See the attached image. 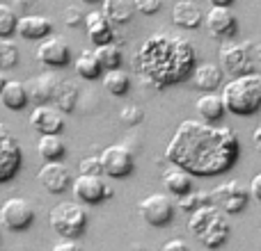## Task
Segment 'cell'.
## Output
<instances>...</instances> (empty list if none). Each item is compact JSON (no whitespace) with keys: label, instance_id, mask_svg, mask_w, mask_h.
I'll list each match as a JSON object with an SVG mask.
<instances>
[{"label":"cell","instance_id":"7bdbcfd3","mask_svg":"<svg viewBox=\"0 0 261 251\" xmlns=\"http://www.w3.org/2000/svg\"><path fill=\"white\" fill-rule=\"evenodd\" d=\"M208 3H211V7H231L234 0H208Z\"/></svg>","mask_w":261,"mask_h":251},{"label":"cell","instance_id":"484cf974","mask_svg":"<svg viewBox=\"0 0 261 251\" xmlns=\"http://www.w3.org/2000/svg\"><path fill=\"white\" fill-rule=\"evenodd\" d=\"M37 151L46 162H60L67 153V146H64L60 135H41L37 142Z\"/></svg>","mask_w":261,"mask_h":251},{"label":"cell","instance_id":"f6af8a7d","mask_svg":"<svg viewBox=\"0 0 261 251\" xmlns=\"http://www.w3.org/2000/svg\"><path fill=\"white\" fill-rule=\"evenodd\" d=\"M83 3H87V5H99V3H103V0H83Z\"/></svg>","mask_w":261,"mask_h":251},{"label":"cell","instance_id":"f1b7e54d","mask_svg":"<svg viewBox=\"0 0 261 251\" xmlns=\"http://www.w3.org/2000/svg\"><path fill=\"white\" fill-rule=\"evenodd\" d=\"M53 101H55V108H58L60 112H71V110L76 108V103H78V87L73 85V82L60 80Z\"/></svg>","mask_w":261,"mask_h":251},{"label":"cell","instance_id":"2e32d148","mask_svg":"<svg viewBox=\"0 0 261 251\" xmlns=\"http://www.w3.org/2000/svg\"><path fill=\"white\" fill-rule=\"evenodd\" d=\"M25 85V91H28V99L35 101L37 105H46L48 101H53L55 96V89L60 85V78L55 73H41V76H35L30 78Z\"/></svg>","mask_w":261,"mask_h":251},{"label":"cell","instance_id":"d6986e66","mask_svg":"<svg viewBox=\"0 0 261 251\" xmlns=\"http://www.w3.org/2000/svg\"><path fill=\"white\" fill-rule=\"evenodd\" d=\"M172 23L184 27V30H195L204 23V14L199 9V5L193 3V0H179L172 7Z\"/></svg>","mask_w":261,"mask_h":251},{"label":"cell","instance_id":"ffe728a7","mask_svg":"<svg viewBox=\"0 0 261 251\" xmlns=\"http://www.w3.org/2000/svg\"><path fill=\"white\" fill-rule=\"evenodd\" d=\"M222 78H225V71H222L218 64L213 62H204V64H197L193 69V85L202 91H213L218 87H222Z\"/></svg>","mask_w":261,"mask_h":251},{"label":"cell","instance_id":"cb8c5ba5","mask_svg":"<svg viewBox=\"0 0 261 251\" xmlns=\"http://www.w3.org/2000/svg\"><path fill=\"white\" fill-rule=\"evenodd\" d=\"M101 12L106 14V18L113 25H124L135 16V5L133 0H103Z\"/></svg>","mask_w":261,"mask_h":251},{"label":"cell","instance_id":"9a60e30c","mask_svg":"<svg viewBox=\"0 0 261 251\" xmlns=\"http://www.w3.org/2000/svg\"><path fill=\"white\" fill-rule=\"evenodd\" d=\"M30 125L39 135H60L64 130V112L53 105H37L30 114Z\"/></svg>","mask_w":261,"mask_h":251},{"label":"cell","instance_id":"4fadbf2b","mask_svg":"<svg viewBox=\"0 0 261 251\" xmlns=\"http://www.w3.org/2000/svg\"><path fill=\"white\" fill-rule=\"evenodd\" d=\"M37 180H39L41 187L50 194L67 192L73 183L71 171H69V167L62 165V162H46L39 169V174H37Z\"/></svg>","mask_w":261,"mask_h":251},{"label":"cell","instance_id":"d6a6232c","mask_svg":"<svg viewBox=\"0 0 261 251\" xmlns=\"http://www.w3.org/2000/svg\"><path fill=\"white\" fill-rule=\"evenodd\" d=\"M18 64V48L12 39H0V71L14 69Z\"/></svg>","mask_w":261,"mask_h":251},{"label":"cell","instance_id":"ee69618b","mask_svg":"<svg viewBox=\"0 0 261 251\" xmlns=\"http://www.w3.org/2000/svg\"><path fill=\"white\" fill-rule=\"evenodd\" d=\"M5 85H7V78H5V71H0V91H3Z\"/></svg>","mask_w":261,"mask_h":251},{"label":"cell","instance_id":"30bf717a","mask_svg":"<svg viewBox=\"0 0 261 251\" xmlns=\"http://www.w3.org/2000/svg\"><path fill=\"white\" fill-rule=\"evenodd\" d=\"M35 208H32L30 201H25V199H7V201L3 203V208H0V226L7 231H14V233H18V231H28L32 226V222H35Z\"/></svg>","mask_w":261,"mask_h":251},{"label":"cell","instance_id":"6da1fadb","mask_svg":"<svg viewBox=\"0 0 261 251\" xmlns=\"http://www.w3.org/2000/svg\"><path fill=\"white\" fill-rule=\"evenodd\" d=\"M165 158L174 167L186 169L193 178H208L234 169L241 158V142L239 135L227 125L184 119L167 144Z\"/></svg>","mask_w":261,"mask_h":251},{"label":"cell","instance_id":"ac0fdd59","mask_svg":"<svg viewBox=\"0 0 261 251\" xmlns=\"http://www.w3.org/2000/svg\"><path fill=\"white\" fill-rule=\"evenodd\" d=\"M16 32L18 37L28 41H41L50 37L53 32V21L46 16H21L16 21Z\"/></svg>","mask_w":261,"mask_h":251},{"label":"cell","instance_id":"e575fe53","mask_svg":"<svg viewBox=\"0 0 261 251\" xmlns=\"http://www.w3.org/2000/svg\"><path fill=\"white\" fill-rule=\"evenodd\" d=\"M81 174H87V176H101L103 169H101V160L99 155H90V158H83L81 160Z\"/></svg>","mask_w":261,"mask_h":251},{"label":"cell","instance_id":"44dd1931","mask_svg":"<svg viewBox=\"0 0 261 251\" xmlns=\"http://www.w3.org/2000/svg\"><path fill=\"white\" fill-rule=\"evenodd\" d=\"M197 240L204 244L206 249H220L222 244L229 240V224H227L225 215L218 212L216 217L211 219V224L197 235Z\"/></svg>","mask_w":261,"mask_h":251},{"label":"cell","instance_id":"ba28073f","mask_svg":"<svg viewBox=\"0 0 261 251\" xmlns=\"http://www.w3.org/2000/svg\"><path fill=\"white\" fill-rule=\"evenodd\" d=\"M101 160V169L106 176L110 178H126L135 171V158L130 153V148H126L124 144H110L101 151L99 155Z\"/></svg>","mask_w":261,"mask_h":251},{"label":"cell","instance_id":"8d00e7d4","mask_svg":"<svg viewBox=\"0 0 261 251\" xmlns=\"http://www.w3.org/2000/svg\"><path fill=\"white\" fill-rule=\"evenodd\" d=\"M62 21H64V25H69V27H76V25H81L83 21H85V14L81 12L78 7H67L64 9V14H62Z\"/></svg>","mask_w":261,"mask_h":251},{"label":"cell","instance_id":"277c9868","mask_svg":"<svg viewBox=\"0 0 261 251\" xmlns=\"http://www.w3.org/2000/svg\"><path fill=\"white\" fill-rule=\"evenodd\" d=\"M50 226L64 240H78L87 229V210L78 201H62L50 210Z\"/></svg>","mask_w":261,"mask_h":251},{"label":"cell","instance_id":"3957f363","mask_svg":"<svg viewBox=\"0 0 261 251\" xmlns=\"http://www.w3.org/2000/svg\"><path fill=\"white\" fill-rule=\"evenodd\" d=\"M222 105L227 112L236 117H252L261 110V76L259 73H245L236 76L222 85L220 91Z\"/></svg>","mask_w":261,"mask_h":251},{"label":"cell","instance_id":"d590c367","mask_svg":"<svg viewBox=\"0 0 261 251\" xmlns=\"http://www.w3.org/2000/svg\"><path fill=\"white\" fill-rule=\"evenodd\" d=\"M133 5H135V12L144 14V16H151V14L161 12L163 0H133Z\"/></svg>","mask_w":261,"mask_h":251},{"label":"cell","instance_id":"f35d334b","mask_svg":"<svg viewBox=\"0 0 261 251\" xmlns=\"http://www.w3.org/2000/svg\"><path fill=\"white\" fill-rule=\"evenodd\" d=\"M163 251H190V247L184 240H170V242L163 244Z\"/></svg>","mask_w":261,"mask_h":251},{"label":"cell","instance_id":"9c48e42d","mask_svg":"<svg viewBox=\"0 0 261 251\" xmlns=\"http://www.w3.org/2000/svg\"><path fill=\"white\" fill-rule=\"evenodd\" d=\"M220 69L229 76H245L254 71V55L252 44H229L220 48Z\"/></svg>","mask_w":261,"mask_h":251},{"label":"cell","instance_id":"603a6c76","mask_svg":"<svg viewBox=\"0 0 261 251\" xmlns=\"http://www.w3.org/2000/svg\"><path fill=\"white\" fill-rule=\"evenodd\" d=\"M28 101L30 99H28L25 85H23L21 80H7V85L0 91V103L7 110H12V112H21L28 105Z\"/></svg>","mask_w":261,"mask_h":251},{"label":"cell","instance_id":"b9f144b4","mask_svg":"<svg viewBox=\"0 0 261 251\" xmlns=\"http://www.w3.org/2000/svg\"><path fill=\"white\" fill-rule=\"evenodd\" d=\"M14 3V7H21V9H28V7H32V5L37 3V0H12Z\"/></svg>","mask_w":261,"mask_h":251},{"label":"cell","instance_id":"836d02e7","mask_svg":"<svg viewBox=\"0 0 261 251\" xmlns=\"http://www.w3.org/2000/svg\"><path fill=\"white\" fill-rule=\"evenodd\" d=\"M144 119V110L140 105H124L119 112V121L124 125H140Z\"/></svg>","mask_w":261,"mask_h":251},{"label":"cell","instance_id":"74e56055","mask_svg":"<svg viewBox=\"0 0 261 251\" xmlns=\"http://www.w3.org/2000/svg\"><path fill=\"white\" fill-rule=\"evenodd\" d=\"M53 251H83L76 240H62V242L53 244Z\"/></svg>","mask_w":261,"mask_h":251},{"label":"cell","instance_id":"8992f818","mask_svg":"<svg viewBox=\"0 0 261 251\" xmlns=\"http://www.w3.org/2000/svg\"><path fill=\"white\" fill-rule=\"evenodd\" d=\"M21 165H23L21 144L7 130V125L0 123V185L9 183L21 171Z\"/></svg>","mask_w":261,"mask_h":251},{"label":"cell","instance_id":"8fae6325","mask_svg":"<svg viewBox=\"0 0 261 251\" xmlns=\"http://www.w3.org/2000/svg\"><path fill=\"white\" fill-rule=\"evenodd\" d=\"M138 212L149 226H156V229H163V226H167L174 219V206L161 192L144 197L138 206Z\"/></svg>","mask_w":261,"mask_h":251},{"label":"cell","instance_id":"52a82bcc","mask_svg":"<svg viewBox=\"0 0 261 251\" xmlns=\"http://www.w3.org/2000/svg\"><path fill=\"white\" fill-rule=\"evenodd\" d=\"M71 192L73 199L78 203H83V206H99L106 199L113 197V187L101 176H87V174H81L78 178H73Z\"/></svg>","mask_w":261,"mask_h":251},{"label":"cell","instance_id":"60d3db41","mask_svg":"<svg viewBox=\"0 0 261 251\" xmlns=\"http://www.w3.org/2000/svg\"><path fill=\"white\" fill-rule=\"evenodd\" d=\"M252 139H254V146H257V151L261 153V123L254 128V133H252Z\"/></svg>","mask_w":261,"mask_h":251},{"label":"cell","instance_id":"7c38bea8","mask_svg":"<svg viewBox=\"0 0 261 251\" xmlns=\"http://www.w3.org/2000/svg\"><path fill=\"white\" fill-rule=\"evenodd\" d=\"M37 59H39L44 67L50 69H62L71 62V48L64 39L60 37H46L41 39L39 48H37Z\"/></svg>","mask_w":261,"mask_h":251},{"label":"cell","instance_id":"83f0119b","mask_svg":"<svg viewBox=\"0 0 261 251\" xmlns=\"http://www.w3.org/2000/svg\"><path fill=\"white\" fill-rule=\"evenodd\" d=\"M101 82H103V89L113 96H124L130 89V76L126 71H122V69L106 71L103 78H101Z\"/></svg>","mask_w":261,"mask_h":251},{"label":"cell","instance_id":"7402d4cb","mask_svg":"<svg viewBox=\"0 0 261 251\" xmlns=\"http://www.w3.org/2000/svg\"><path fill=\"white\" fill-rule=\"evenodd\" d=\"M195 110H197L199 119L206 123H220L227 112L225 105H222V99L218 94H213V91L199 96L197 103H195Z\"/></svg>","mask_w":261,"mask_h":251},{"label":"cell","instance_id":"e0dca14e","mask_svg":"<svg viewBox=\"0 0 261 251\" xmlns=\"http://www.w3.org/2000/svg\"><path fill=\"white\" fill-rule=\"evenodd\" d=\"M85 30L87 37L94 46H103V44H113L115 32H113V23L106 18V14L101 9H94V12L85 14Z\"/></svg>","mask_w":261,"mask_h":251},{"label":"cell","instance_id":"1f68e13d","mask_svg":"<svg viewBox=\"0 0 261 251\" xmlns=\"http://www.w3.org/2000/svg\"><path fill=\"white\" fill-rule=\"evenodd\" d=\"M16 12L12 5L0 3V39H9V35L16 32Z\"/></svg>","mask_w":261,"mask_h":251},{"label":"cell","instance_id":"f546056e","mask_svg":"<svg viewBox=\"0 0 261 251\" xmlns=\"http://www.w3.org/2000/svg\"><path fill=\"white\" fill-rule=\"evenodd\" d=\"M94 55L99 59L103 71H113V69L122 67V50L117 44H103V46H94Z\"/></svg>","mask_w":261,"mask_h":251},{"label":"cell","instance_id":"bcb514c9","mask_svg":"<svg viewBox=\"0 0 261 251\" xmlns=\"http://www.w3.org/2000/svg\"><path fill=\"white\" fill-rule=\"evenodd\" d=\"M193 3H197V0H193Z\"/></svg>","mask_w":261,"mask_h":251},{"label":"cell","instance_id":"5b68a950","mask_svg":"<svg viewBox=\"0 0 261 251\" xmlns=\"http://www.w3.org/2000/svg\"><path fill=\"white\" fill-rule=\"evenodd\" d=\"M250 192L239 183V180H227L218 187L211 190V203L222 212V215H239L248 208Z\"/></svg>","mask_w":261,"mask_h":251},{"label":"cell","instance_id":"7a4b0ae2","mask_svg":"<svg viewBox=\"0 0 261 251\" xmlns=\"http://www.w3.org/2000/svg\"><path fill=\"white\" fill-rule=\"evenodd\" d=\"M135 69L153 89L163 91L170 85H179L193 76L197 67L195 46L186 37H167L163 32L149 37L135 55Z\"/></svg>","mask_w":261,"mask_h":251},{"label":"cell","instance_id":"5bb4252c","mask_svg":"<svg viewBox=\"0 0 261 251\" xmlns=\"http://www.w3.org/2000/svg\"><path fill=\"white\" fill-rule=\"evenodd\" d=\"M204 25L216 39H231L239 30V21L229 7H211L204 14Z\"/></svg>","mask_w":261,"mask_h":251},{"label":"cell","instance_id":"4316f807","mask_svg":"<svg viewBox=\"0 0 261 251\" xmlns=\"http://www.w3.org/2000/svg\"><path fill=\"white\" fill-rule=\"evenodd\" d=\"M73 69H76V73L81 78H85V80H96V78L103 76V69H101L94 50H83L76 57V62H73Z\"/></svg>","mask_w":261,"mask_h":251},{"label":"cell","instance_id":"d4e9b609","mask_svg":"<svg viewBox=\"0 0 261 251\" xmlns=\"http://www.w3.org/2000/svg\"><path fill=\"white\" fill-rule=\"evenodd\" d=\"M163 185H165V190L170 194L184 197V194H188L190 190H193V176L186 169H181V167L172 165V169H167L165 174H163Z\"/></svg>","mask_w":261,"mask_h":251},{"label":"cell","instance_id":"4dcf8cb0","mask_svg":"<svg viewBox=\"0 0 261 251\" xmlns=\"http://www.w3.org/2000/svg\"><path fill=\"white\" fill-rule=\"evenodd\" d=\"M179 208L184 212H195L197 208H202V206H208L211 203V192H195V190H190L188 194H184V197H179Z\"/></svg>","mask_w":261,"mask_h":251},{"label":"cell","instance_id":"ab89813d","mask_svg":"<svg viewBox=\"0 0 261 251\" xmlns=\"http://www.w3.org/2000/svg\"><path fill=\"white\" fill-rule=\"evenodd\" d=\"M250 194H252V197L261 203V171L254 176L252 180H250Z\"/></svg>","mask_w":261,"mask_h":251}]
</instances>
